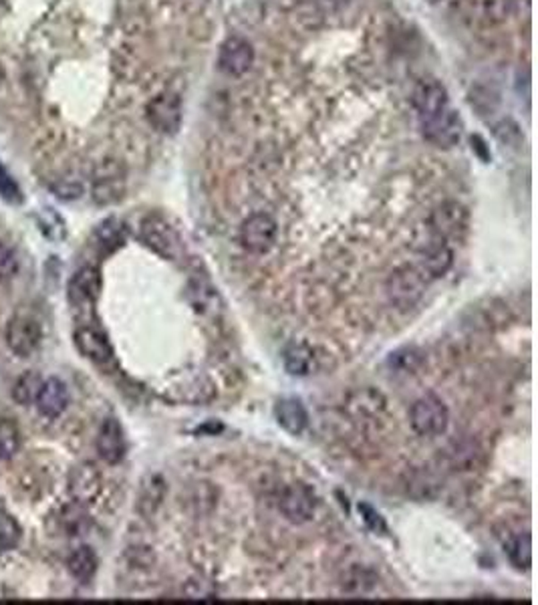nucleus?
Listing matches in <instances>:
<instances>
[{
    "label": "nucleus",
    "instance_id": "37",
    "mask_svg": "<svg viewBox=\"0 0 538 605\" xmlns=\"http://www.w3.org/2000/svg\"><path fill=\"white\" fill-rule=\"evenodd\" d=\"M3 4H4V0H0V11H3Z\"/></svg>",
    "mask_w": 538,
    "mask_h": 605
},
{
    "label": "nucleus",
    "instance_id": "3",
    "mask_svg": "<svg viewBox=\"0 0 538 605\" xmlns=\"http://www.w3.org/2000/svg\"><path fill=\"white\" fill-rule=\"evenodd\" d=\"M419 128H422V136L425 138V141H430L432 146L440 149H450L460 144L464 123L460 113L450 105L438 113L419 120Z\"/></svg>",
    "mask_w": 538,
    "mask_h": 605
},
{
    "label": "nucleus",
    "instance_id": "8",
    "mask_svg": "<svg viewBox=\"0 0 538 605\" xmlns=\"http://www.w3.org/2000/svg\"><path fill=\"white\" fill-rule=\"evenodd\" d=\"M255 46L248 38L232 35L220 46L218 69L228 77H242L255 65Z\"/></svg>",
    "mask_w": 538,
    "mask_h": 605
},
{
    "label": "nucleus",
    "instance_id": "16",
    "mask_svg": "<svg viewBox=\"0 0 538 605\" xmlns=\"http://www.w3.org/2000/svg\"><path fill=\"white\" fill-rule=\"evenodd\" d=\"M101 290V274L95 266H83L69 281V301L75 307H87L97 301Z\"/></svg>",
    "mask_w": 538,
    "mask_h": 605
},
{
    "label": "nucleus",
    "instance_id": "7",
    "mask_svg": "<svg viewBox=\"0 0 538 605\" xmlns=\"http://www.w3.org/2000/svg\"><path fill=\"white\" fill-rule=\"evenodd\" d=\"M146 117L149 125L156 131L164 133V136L178 133L181 117H184V109H181V99L178 93L164 91L160 96H156L146 107Z\"/></svg>",
    "mask_w": 538,
    "mask_h": 605
},
{
    "label": "nucleus",
    "instance_id": "20",
    "mask_svg": "<svg viewBox=\"0 0 538 605\" xmlns=\"http://www.w3.org/2000/svg\"><path fill=\"white\" fill-rule=\"evenodd\" d=\"M349 410L355 418L375 420L385 410V399L382 394H379V391L363 390V391H357V394L349 399Z\"/></svg>",
    "mask_w": 538,
    "mask_h": 605
},
{
    "label": "nucleus",
    "instance_id": "35",
    "mask_svg": "<svg viewBox=\"0 0 538 605\" xmlns=\"http://www.w3.org/2000/svg\"><path fill=\"white\" fill-rule=\"evenodd\" d=\"M0 85H3V69H0Z\"/></svg>",
    "mask_w": 538,
    "mask_h": 605
},
{
    "label": "nucleus",
    "instance_id": "9",
    "mask_svg": "<svg viewBox=\"0 0 538 605\" xmlns=\"http://www.w3.org/2000/svg\"><path fill=\"white\" fill-rule=\"evenodd\" d=\"M279 510L287 521L295 523V525H303L307 521H311L316 510V500H315L313 491L308 489V486L298 484V483L289 484L279 499Z\"/></svg>",
    "mask_w": 538,
    "mask_h": 605
},
{
    "label": "nucleus",
    "instance_id": "14",
    "mask_svg": "<svg viewBox=\"0 0 538 605\" xmlns=\"http://www.w3.org/2000/svg\"><path fill=\"white\" fill-rule=\"evenodd\" d=\"M75 345L83 357L91 359L97 366H105L113 359V345L99 329L79 327L75 332Z\"/></svg>",
    "mask_w": 538,
    "mask_h": 605
},
{
    "label": "nucleus",
    "instance_id": "25",
    "mask_svg": "<svg viewBox=\"0 0 538 605\" xmlns=\"http://www.w3.org/2000/svg\"><path fill=\"white\" fill-rule=\"evenodd\" d=\"M61 523L69 535H81V533L89 526V515H87L85 505L81 502H71L61 513Z\"/></svg>",
    "mask_w": 538,
    "mask_h": 605
},
{
    "label": "nucleus",
    "instance_id": "32",
    "mask_svg": "<svg viewBox=\"0 0 538 605\" xmlns=\"http://www.w3.org/2000/svg\"><path fill=\"white\" fill-rule=\"evenodd\" d=\"M359 513H361V518H363V523L367 525V529H371L374 533H387V525L383 521V517L377 513V510L367 505V502H359Z\"/></svg>",
    "mask_w": 538,
    "mask_h": 605
},
{
    "label": "nucleus",
    "instance_id": "33",
    "mask_svg": "<svg viewBox=\"0 0 538 605\" xmlns=\"http://www.w3.org/2000/svg\"><path fill=\"white\" fill-rule=\"evenodd\" d=\"M494 133H496V138L502 141V144L517 146L518 141H520V130H518V125L514 123L512 120H502L494 128Z\"/></svg>",
    "mask_w": 538,
    "mask_h": 605
},
{
    "label": "nucleus",
    "instance_id": "23",
    "mask_svg": "<svg viewBox=\"0 0 538 605\" xmlns=\"http://www.w3.org/2000/svg\"><path fill=\"white\" fill-rule=\"evenodd\" d=\"M95 240L97 245L105 250V253H112V250L120 248L125 240V226L120 218H107L97 226L95 231Z\"/></svg>",
    "mask_w": 538,
    "mask_h": 605
},
{
    "label": "nucleus",
    "instance_id": "21",
    "mask_svg": "<svg viewBox=\"0 0 538 605\" xmlns=\"http://www.w3.org/2000/svg\"><path fill=\"white\" fill-rule=\"evenodd\" d=\"M67 567H69L71 576H73L77 581L87 584V581L93 579L95 571H97V555H95L91 547H87V545L79 547L73 553H71Z\"/></svg>",
    "mask_w": 538,
    "mask_h": 605
},
{
    "label": "nucleus",
    "instance_id": "36",
    "mask_svg": "<svg viewBox=\"0 0 538 605\" xmlns=\"http://www.w3.org/2000/svg\"><path fill=\"white\" fill-rule=\"evenodd\" d=\"M427 3H432V4H436V3H440V0H427Z\"/></svg>",
    "mask_w": 538,
    "mask_h": 605
},
{
    "label": "nucleus",
    "instance_id": "28",
    "mask_svg": "<svg viewBox=\"0 0 538 605\" xmlns=\"http://www.w3.org/2000/svg\"><path fill=\"white\" fill-rule=\"evenodd\" d=\"M422 351L416 348H403L390 356V366L399 374H414L422 366Z\"/></svg>",
    "mask_w": 538,
    "mask_h": 605
},
{
    "label": "nucleus",
    "instance_id": "11",
    "mask_svg": "<svg viewBox=\"0 0 538 605\" xmlns=\"http://www.w3.org/2000/svg\"><path fill=\"white\" fill-rule=\"evenodd\" d=\"M411 104H414L417 112V120H424L427 115H433L441 112V109L450 107V96L446 85L433 80V77H424L419 80L414 88V96H411Z\"/></svg>",
    "mask_w": 538,
    "mask_h": 605
},
{
    "label": "nucleus",
    "instance_id": "19",
    "mask_svg": "<svg viewBox=\"0 0 538 605\" xmlns=\"http://www.w3.org/2000/svg\"><path fill=\"white\" fill-rule=\"evenodd\" d=\"M282 361H284V369L290 375H308L311 374V366H313V349L308 348L307 343H297L292 341L282 351Z\"/></svg>",
    "mask_w": 538,
    "mask_h": 605
},
{
    "label": "nucleus",
    "instance_id": "29",
    "mask_svg": "<svg viewBox=\"0 0 538 605\" xmlns=\"http://www.w3.org/2000/svg\"><path fill=\"white\" fill-rule=\"evenodd\" d=\"M21 541V525L6 513L0 510V551H11Z\"/></svg>",
    "mask_w": 538,
    "mask_h": 605
},
{
    "label": "nucleus",
    "instance_id": "10",
    "mask_svg": "<svg viewBox=\"0 0 538 605\" xmlns=\"http://www.w3.org/2000/svg\"><path fill=\"white\" fill-rule=\"evenodd\" d=\"M427 224L436 231L441 239L450 240V239H460L462 234L468 231L470 224V214L460 202H444L432 212Z\"/></svg>",
    "mask_w": 538,
    "mask_h": 605
},
{
    "label": "nucleus",
    "instance_id": "24",
    "mask_svg": "<svg viewBox=\"0 0 538 605\" xmlns=\"http://www.w3.org/2000/svg\"><path fill=\"white\" fill-rule=\"evenodd\" d=\"M506 553L509 559L517 569H530L533 563V541H530V533H518L514 535L509 543H506Z\"/></svg>",
    "mask_w": 538,
    "mask_h": 605
},
{
    "label": "nucleus",
    "instance_id": "13",
    "mask_svg": "<svg viewBox=\"0 0 538 605\" xmlns=\"http://www.w3.org/2000/svg\"><path fill=\"white\" fill-rule=\"evenodd\" d=\"M103 486L101 473L91 462H83V465L75 466L69 475V494L75 502L81 505H89L99 497Z\"/></svg>",
    "mask_w": 538,
    "mask_h": 605
},
{
    "label": "nucleus",
    "instance_id": "17",
    "mask_svg": "<svg viewBox=\"0 0 538 605\" xmlns=\"http://www.w3.org/2000/svg\"><path fill=\"white\" fill-rule=\"evenodd\" d=\"M35 404L38 408V412L46 416V418H57V416L65 412L69 406V390L65 386V382H61L59 377H49V380H45L41 390H38Z\"/></svg>",
    "mask_w": 538,
    "mask_h": 605
},
{
    "label": "nucleus",
    "instance_id": "34",
    "mask_svg": "<svg viewBox=\"0 0 538 605\" xmlns=\"http://www.w3.org/2000/svg\"><path fill=\"white\" fill-rule=\"evenodd\" d=\"M53 192L61 200H75L83 194V184L75 182V180H61V182L53 184Z\"/></svg>",
    "mask_w": 538,
    "mask_h": 605
},
{
    "label": "nucleus",
    "instance_id": "18",
    "mask_svg": "<svg viewBox=\"0 0 538 605\" xmlns=\"http://www.w3.org/2000/svg\"><path fill=\"white\" fill-rule=\"evenodd\" d=\"M274 418L279 426L292 436H300L308 426V414L297 398H282L274 406Z\"/></svg>",
    "mask_w": 538,
    "mask_h": 605
},
{
    "label": "nucleus",
    "instance_id": "5",
    "mask_svg": "<svg viewBox=\"0 0 538 605\" xmlns=\"http://www.w3.org/2000/svg\"><path fill=\"white\" fill-rule=\"evenodd\" d=\"M279 224L266 212H255L240 226V245L250 255H266L274 247Z\"/></svg>",
    "mask_w": 538,
    "mask_h": 605
},
{
    "label": "nucleus",
    "instance_id": "26",
    "mask_svg": "<svg viewBox=\"0 0 538 605\" xmlns=\"http://www.w3.org/2000/svg\"><path fill=\"white\" fill-rule=\"evenodd\" d=\"M43 386V380L41 375L35 374V372H27L25 375L19 377L17 386L13 390V398L17 399L19 404L22 406H29V404H35V399L38 396V390Z\"/></svg>",
    "mask_w": 538,
    "mask_h": 605
},
{
    "label": "nucleus",
    "instance_id": "27",
    "mask_svg": "<svg viewBox=\"0 0 538 605\" xmlns=\"http://www.w3.org/2000/svg\"><path fill=\"white\" fill-rule=\"evenodd\" d=\"M21 432L13 420H0V460H11L19 452Z\"/></svg>",
    "mask_w": 538,
    "mask_h": 605
},
{
    "label": "nucleus",
    "instance_id": "15",
    "mask_svg": "<svg viewBox=\"0 0 538 605\" xmlns=\"http://www.w3.org/2000/svg\"><path fill=\"white\" fill-rule=\"evenodd\" d=\"M128 450L125 444V434L122 424L115 418H107L101 424L99 436H97V452L103 462L107 465H120Z\"/></svg>",
    "mask_w": 538,
    "mask_h": 605
},
{
    "label": "nucleus",
    "instance_id": "6",
    "mask_svg": "<svg viewBox=\"0 0 538 605\" xmlns=\"http://www.w3.org/2000/svg\"><path fill=\"white\" fill-rule=\"evenodd\" d=\"M125 192V168L120 162L105 160L93 172V202L99 206H109L123 198Z\"/></svg>",
    "mask_w": 538,
    "mask_h": 605
},
{
    "label": "nucleus",
    "instance_id": "12",
    "mask_svg": "<svg viewBox=\"0 0 538 605\" xmlns=\"http://www.w3.org/2000/svg\"><path fill=\"white\" fill-rule=\"evenodd\" d=\"M6 343L13 353L29 357L41 343V325L29 315H14L6 327Z\"/></svg>",
    "mask_w": 538,
    "mask_h": 605
},
{
    "label": "nucleus",
    "instance_id": "4",
    "mask_svg": "<svg viewBox=\"0 0 538 605\" xmlns=\"http://www.w3.org/2000/svg\"><path fill=\"white\" fill-rule=\"evenodd\" d=\"M409 422L416 434L433 438L444 434L450 422V414L446 404L438 396L425 394L416 399L409 410Z\"/></svg>",
    "mask_w": 538,
    "mask_h": 605
},
{
    "label": "nucleus",
    "instance_id": "31",
    "mask_svg": "<svg viewBox=\"0 0 538 605\" xmlns=\"http://www.w3.org/2000/svg\"><path fill=\"white\" fill-rule=\"evenodd\" d=\"M19 271L17 253L11 247H6L0 242V281H9Z\"/></svg>",
    "mask_w": 538,
    "mask_h": 605
},
{
    "label": "nucleus",
    "instance_id": "22",
    "mask_svg": "<svg viewBox=\"0 0 538 605\" xmlns=\"http://www.w3.org/2000/svg\"><path fill=\"white\" fill-rule=\"evenodd\" d=\"M165 497V483L162 476H149L141 486L138 508L144 517H152L157 508H160L162 500Z\"/></svg>",
    "mask_w": 538,
    "mask_h": 605
},
{
    "label": "nucleus",
    "instance_id": "1",
    "mask_svg": "<svg viewBox=\"0 0 538 605\" xmlns=\"http://www.w3.org/2000/svg\"><path fill=\"white\" fill-rule=\"evenodd\" d=\"M425 273L419 269V266L414 265H403L399 269H395L390 279H387V297L393 307H398L399 311H408L411 307H416L419 298L425 293V285H427Z\"/></svg>",
    "mask_w": 538,
    "mask_h": 605
},
{
    "label": "nucleus",
    "instance_id": "30",
    "mask_svg": "<svg viewBox=\"0 0 538 605\" xmlns=\"http://www.w3.org/2000/svg\"><path fill=\"white\" fill-rule=\"evenodd\" d=\"M0 196L3 200L9 204H21L22 202V190L17 180L13 178V174L6 170L3 164H0Z\"/></svg>",
    "mask_w": 538,
    "mask_h": 605
},
{
    "label": "nucleus",
    "instance_id": "2",
    "mask_svg": "<svg viewBox=\"0 0 538 605\" xmlns=\"http://www.w3.org/2000/svg\"><path fill=\"white\" fill-rule=\"evenodd\" d=\"M139 239L144 240V245L152 248L156 255L168 258V261H178V258L184 255V242H181L178 231L173 229L168 220L157 214L147 216L144 223H141Z\"/></svg>",
    "mask_w": 538,
    "mask_h": 605
}]
</instances>
